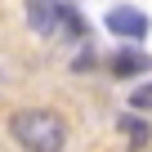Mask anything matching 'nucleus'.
Returning a JSON list of instances; mask_svg holds the SVG:
<instances>
[{
	"mask_svg": "<svg viewBox=\"0 0 152 152\" xmlns=\"http://www.w3.org/2000/svg\"><path fill=\"white\" fill-rule=\"evenodd\" d=\"M9 134H14L27 152H63V143H67V121H63L58 112H49V107H23V112H14Z\"/></svg>",
	"mask_w": 152,
	"mask_h": 152,
	"instance_id": "nucleus-1",
	"label": "nucleus"
},
{
	"mask_svg": "<svg viewBox=\"0 0 152 152\" xmlns=\"http://www.w3.org/2000/svg\"><path fill=\"white\" fill-rule=\"evenodd\" d=\"M107 31H116L125 40H143L148 36V14L134 9V5H116V9H107Z\"/></svg>",
	"mask_w": 152,
	"mask_h": 152,
	"instance_id": "nucleus-2",
	"label": "nucleus"
},
{
	"mask_svg": "<svg viewBox=\"0 0 152 152\" xmlns=\"http://www.w3.org/2000/svg\"><path fill=\"white\" fill-rule=\"evenodd\" d=\"M27 23L40 36H54L63 27V0H27Z\"/></svg>",
	"mask_w": 152,
	"mask_h": 152,
	"instance_id": "nucleus-3",
	"label": "nucleus"
},
{
	"mask_svg": "<svg viewBox=\"0 0 152 152\" xmlns=\"http://www.w3.org/2000/svg\"><path fill=\"white\" fill-rule=\"evenodd\" d=\"M148 67H152V58H148L143 49H121V54L112 58V72H116V76H143Z\"/></svg>",
	"mask_w": 152,
	"mask_h": 152,
	"instance_id": "nucleus-4",
	"label": "nucleus"
},
{
	"mask_svg": "<svg viewBox=\"0 0 152 152\" xmlns=\"http://www.w3.org/2000/svg\"><path fill=\"white\" fill-rule=\"evenodd\" d=\"M121 130H125V134H130V143H139V148H143V143H148V134H152L139 116H121Z\"/></svg>",
	"mask_w": 152,
	"mask_h": 152,
	"instance_id": "nucleus-5",
	"label": "nucleus"
},
{
	"mask_svg": "<svg viewBox=\"0 0 152 152\" xmlns=\"http://www.w3.org/2000/svg\"><path fill=\"white\" fill-rule=\"evenodd\" d=\"M63 27H67L72 36H81V31H85V23H81V14H76L72 5H63Z\"/></svg>",
	"mask_w": 152,
	"mask_h": 152,
	"instance_id": "nucleus-6",
	"label": "nucleus"
},
{
	"mask_svg": "<svg viewBox=\"0 0 152 152\" xmlns=\"http://www.w3.org/2000/svg\"><path fill=\"white\" fill-rule=\"evenodd\" d=\"M130 107H134V112H139V107L148 112V107H152V85H139V90L130 94Z\"/></svg>",
	"mask_w": 152,
	"mask_h": 152,
	"instance_id": "nucleus-7",
	"label": "nucleus"
}]
</instances>
